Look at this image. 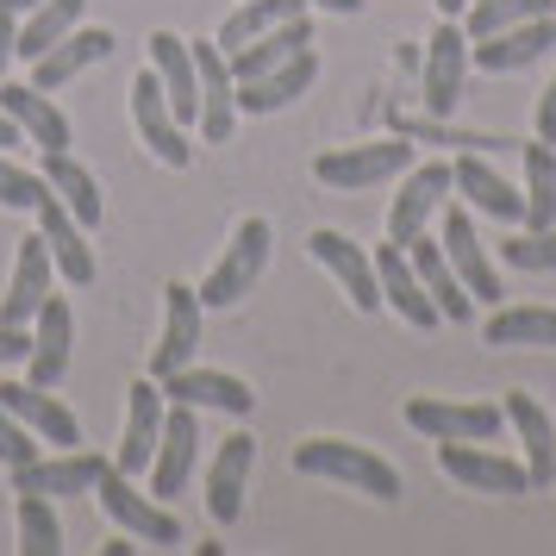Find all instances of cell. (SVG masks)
<instances>
[{
    "mask_svg": "<svg viewBox=\"0 0 556 556\" xmlns=\"http://www.w3.org/2000/svg\"><path fill=\"white\" fill-rule=\"evenodd\" d=\"M294 469L313 481H338V488H356L369 501H401V469L376 456L369 444H351V438H306L294 444Z\"/></svg>",
    "mask_w": 556,
    "mask_h": 556,
    "instance_id": "6da1fadb",
    "label": "cell"
},
{
    "mask_svg": "<svg viewBox=\"0 0 556 556\" xmlns=\"http://www.w3.org/2000/svg\"><path fill=\"white\" fill-rule=\"evenodd\" d=\"M413 169V138H376V144H338L313 156V181L331 194H363Z\"/></svg>",
    "mask_w": 556,
    "mask_h": 556,
    "instance_id": "7a4b0ae2",
    "label": "cell"
},
{
    "mask_svg": "<svg viewBox=\"0 0 556 556\" xmlns=\"http://www.w3.org/2000/svg\"><path fill=\"white\" fill-rule=\"evenodd\" d=\"M269 251H276V231H269V219H263V213L238 219L226 256H219V263L206 269V281L194 288L206 313H213V306H238V301H244V294L256 288V276L269 269Z\"/></svg>",
    "mask_w": 556,
    "mask_h": 556,
    "instance_id": "3957f363",
    "label": "cell"
},
{
    "mask_svg": "<svg viewBox=\"0 0 556 556\" xmlns=\"http://www.w3.org/2000/svg\"><path fill=\"white\" fill-rule=\"evenodd\" d=\"M406 426L419 431V438H431V444H444V438L488 444V438H501L506 406H494V401H438V394H419V401H406Z\"/></svg>",
    "mask_w": 556,
    "mask_h": 556,
    "instance_id": "277c9868",
    "label": "cell"
},
{
    "mask_svg": "<svg viewBox=\"0 0 556 556\" xmlns=\"http://www.w3.org/2000/svg\"><path fill=\"white\" fill-rule=\"evenodd\" d=\"M131 126H138V138H144V151L156 163H169V169H188L194 163V138H188V126H176L156 70H138L131 76Z\"/></svg>",
    "mask_w": 556,
    "mask_h": 556,
    "instance_id": "5b68a950",
    "label": "cell"
},
{
    "mask_svg": "<svg viewBox=\"0 0 556 556\" xmlns=\"http://www.w3.org/2000/svg\"><path fill=\"white\" fill-rule=\"evenodd\" d=\"M94 501L106 506V519L119 531H131L138 544H181V526H176V513H163V501H151V494H138V481L119 476V469H106L101 481H94Z\"/></svg>",
    "mask_w": 556,
    "mask_h": 556,
    "instance_id": "8992f818",
    "label": "cell"
},
{
    "mask_svg": "<svg viewBox=\"0 0 556 556\" xmlns=\"http://www.w3.org/2000/svg\"><path fill=\"white\" fill-rule=\"evenodd\" d=\"M201 331H206L201 294L188 281H169L163 288V338L151 344V376L163 381V376H176V369H188L194 351H201Z\"/></svg>",
    "mask_w": 556,
    "mask_h": 556,
    "instance_id": "52a82bcc",
    "label": "cell"
},
{
    "mask_svg": "<svg viewBox=\"0 0 556 556\" xmlns=\"http://www.w3.org/2000/svg\"><path fill=\"white\" fill-rule=\"evenodd\" d=\"M194 469H201V413L181 406V401H169V413H163V438H156V463H151V494L156 501L181 494V488L194 481Z\"/></svg>",
    "mask_w": 556,
    "mask_h": 556,
    "instance_id": "ba28073f",
    "label": "cell"
},
{
    "mask_svg": "<svg viewBox=\"0 0 556 556\" xmlns=\"http://www.w3.org/2000/svg\"><path fill=\"white\" fill-rule=\"evenodd\" d=\"M438 244H444V256H451L456 281L469 288V301H476V306H501V301H506L501 269L488 263V251H481V238H476V219H469L463 206L444 201V226H438Z\"/></svg>",
    "mask_w": 556,
    "mask_h": 556,
    "instance_id": "9c48e42d",
    "label": "cell"
},
{
    "mask_svg": "<svg viewBox=\"0 0 556 556\" xmlns=\"http://www.w3.org/2000/svg\"><path fill=\"white\" fill-rule=\"evenodd\" d=\"M451 188H456L451 163H419V169H406L401 194L388 206V238H394V244H413V238L431 226V213H444Z\"/></svg>",
    "mask_w": 556,
    "mask_h": 556,
    "instance_id": "30bf717a",
    "label": "cell"
},
{
    "mask_svg": "<svg viewBox=\"0 0 556 556\" xmlns=\"http://www.w3.org/2000/svg\"><path fill=\"white\" fill-rule=\"evenodd\" d=\"M438 469H444L456 488H476V494H531L526 463L494 456V451H481V444H463V438H444V444H438Z\"/></svg>",
    "mask_w": 556,
    "mask_h": 556,
    "instance_id": "8fae6325",
    "label": "cell"
},
{
    "mask_svg": "<svg viewBox=\"0 0 556 556\" xmlns=\"http://www.w3.org/2000/svg\"><path fill=\"white\" fill-rule=\"evenodd\" d=\"M106 469H113V463H106V456H94V451H63V456H51V463H45V456H31V463H20V469H7V476H13V494H45V501H63V494H94V481L106 476Z\"/></svg>",
    "mask_w": 556,
    "mask_h": 556,
    "instance_id": "7c38bea8",
    "label": "cell"
},
{
    "mask_svg": "<svg viewBox=\"0 0 556 556\" xmlns=\"http://www.w3.org/2000/svg\"><path fill=\"white\" fill-rule=\"evenodd\" d=\"M463 76H469V31L456 26V20H444L426 45V94H419V101H426L431 119H451L456 113Z\"/></svg>",
    "mask_w": 556,
    "mask_h": 556,
    "instance_id": "4fadbf2b",
    "label": "cell"
},
{
    "mask_svg": "<svg viewBox=\"0 0 556 556\" xmlns=\"http://www.w3.org/2000/svg\"><path fill=\"white\" fill-rule=\"evenodd\" d=\"M163 413H169V401H163L156 376H144L126 394V438H119V456H113V469H119V476H131V481L151 476L156 438H163Z\"/></svg>",
    "mask_w": 556,
    "mask_h": 556,
    "instance_id": "5bb4252c",
    "label": "cell"
},
{
    "mask_svg": "<svg viewBox=\"0 0 556 556\" xmlns=\"http://www.w3.org/2000/svg\"><path fill=\"white\" fill-rule=\"evenodd\" d=\"M0 406L26 431H38V444H56V451H76L81 444V419L56 401L51 388H38V381H0Z\"/></svg>",
    "mask_w": 556,
    "mask_h": 556,
    "instance_id": "9a60e30c",
    "label": "cell"
},
{
    "mask_svg": "<svg viewBox=\"0 0 556 556\" xmlns=\"http://www.w3.org/2000/svg\"><path fill=\"white\" fill-rule=\"evenodd\" d=\"M251 469H256V438L251 431H231L226 444L213 451V463H206V513H213V526H238Z\"/></svg>",
    "mask_w": 556,
    "mask_h": 556,
    "instance_id": "2e32d148",
    "label": "cell"
},
{
    "mask_svg": "<svg viewBox=\"0 0 556 556\" xmlns=\"http://www.w3.org/2000/svg\"><path fill=\"white\" fill-rule=\"evenodd\" d=\"M376 288H381V306H394L413 331H438L444 319H438V306H431L426 281H419V269H413V256H406V244H381L376 251Z\"/></svg>",
    "mask_w": 556,
    "mask_h": 556,
    "instance_id": "e0dca14e",
    "label": "cell"
},
{
    "mask_svg": "<svg viewBox=\"0 0 556 556\" xmlns=\"http://www.w3.org/2000/svg\"><path fill=\"white\" fill-rule=\"evenodd\" d=\"M51 288H56V263H51L45 231H38V238H20L13 276H7V294H0V326H31V313L45 306Z\"/></svg>",
    "mask_w": 556,
    "mask_h": 556,
    "instance_id": "ac0fdd59",
    "label": "cell"
},
{
    "mask_svg": "<svg viewBox=\"0 0 556 556\" xmlns=\"http://www.w3.org/2000/svg\"><path fill=\"white\" fill-rule=\"evenodd\" d=\"M306 251H313V256H319V263L331 269V281H338V288L351 294L356 313H376V306H381V288H376V256L363 251V244H351L344 231L319 226L313 238H306Z\"/></svg>",
    "mask_w": 556,
    "mask_h": 556,
    "instance_id": "d6986e66",
    "label": "cell"
},
{
    "mask_svg": "<svg viewBox=\"0 0 556 556\" xmlns=\"http://www.w3.org/2000/svg\"><path fill=\"white\" fill-rule=\"evenodd\" d=\"M70 338H76V319H70V301L63 294H45V306L31 313V351H26V381L38 388H56V381L70 376Z\"/></svg>",
    "mask_w": 556,
    "mask_h": 556,
    "instance_id": "ffe728a7",
    "label": "cell"
},
{
    "mask_svg": "<svg viewBox=\"0 0 556 556\" xmlns=\"http://www.w3.org/2000/svg\"><path fill=\"white\" fill-rule=\"evenodd\" d=\"M163 388V401H181V406H194V413H231V419H251L256 413V394L244 388L238 376H226V369H176V376H163L156 381Z\"/></svg>",
    "mask_w": 556,
    "mask_h": 556,
    "instance_id": "44dd1931",
    "label": "cell"
},
{
    "mask_svg": "<svg viewBox=\"0 0 556 556\" xmlns=\"http://www.w3.org/2000/svg\"><path fill=\"white\" fill-rule=\"evenodd\" d=\"M151 70L163 81V101L176 126H201V76H194V45L176 31H151Z\"/></svg>",
    "mask_w": 556,
    "mask_h": 556,
    "instance_id": "7402d4cb",
    "label": "cell"
},
{
    "mask_svg": "<svg viewBox=\"0 0 556 556\" xmlns=\"http://www.w3.org/2000/svg\"><path fill=\"white\" fill-rule=\"evenodd\" d=\"M551 45H556V13H544V20L506 26V31H494V38H469V63L488 70V76H513V70L538 63Z\"/></svg>",
    "mask_w": 556,
    "mask_h": 556,
    "instance_id": "603a6c76",
    "label": "cell"
},
{
    "mask_svg": "<svg viewBox=\"0 0 556 556\" xmlns=\"http://www.w3.org/2000/svg\"><path fill=\"white\" fill-rule=\"evenodd\" d=\"M113 45H119V38H113L106 26H76L70 38H56L45 56H31V88H45V94H51V88H63V81H76L81 70L106 63Z\"/></svg>",
    "mask_w": 556,
    "mask_h": 556,
    "instance_id": "cb8c5ba5",
    "label": "cell"
},
{
    "mask_svg": "<svg viewBox=\"0 0 556 556\" xmlns=\"http://www.w3.org/2000/svg\"><path fill=\"white\" fill-rule=\"evenodd\" d=\"M38 213V231H45V244H51V263L56 276L70 281V288H88V281L101 276V263H94V244H88V231L63 213V201L56 194H45V201L31 206Z\"/></svg>",
    "mask_w": 556,
    "mask_h": 556,
    "instance_id": "d4e9b609",
    "label": "cell"
},
{
    "mask_svg": "<svg viewBox=\"0 0 556 556\" xmlns=\"http://www.w3.org/2000/svg\"><path fill=\"white\" fill-rule=\"evenodd\" d=\"M194 76H201V138L206 144H226L238 126V81L219 45H194Z\"/></svg>",
    "mask_w": 556,
    "mask_h": 556,
    "instance_id": "484cf974",
    "label": "cell"
},
{
    "mask_svg": "<svg viewBox=\"0 0 556 556\" xmlns=\"http://www.w3.org/2000/svg\"><path fill=\"white\" fill-rule=\"evenodd\" d=\"M313 81H319V51L306 45L301 56H288V63H276V70L238 81V113H281L288 101H301Z\"/></svg>",
    "mask_w": 556,
    "mask_h": 556,
    "instance_id": "4316f807",
    "label": "cell"
},
{
    "mask_svg": "<svg viewBox=\"0 0 556 556\" xmlns=\"http://www.w3.org/2000/svg\"><path fill=\"white\" fill-rule=\"evenodd\" d=\"M406 256H413V269H419V281H426V294H431V306H438V319H444V326H469V319H476V301H469V288L456 281L444 244L419 231V238L406 244Z\"/></svg>",
    "mask_w": 556,
    "mask_h": 556,
    "instance_id": "83f0119b",
    "label": "cell"
},
{
    "mask_svg": "<svg viewBox=\"0 0 556 556\" xmlns=\"http://www.w3.org/2000/svg\"><path fill=\"white\" fill-rule=\"evenodd\" d=\"M45 188L63 201V213H70L81 231H101V226H106V194H101V181L88 176V163H76L70 151H45Z\"/></svg>",
    "mask_w": 556,
    "mask_h": 556,
    "instance_id": "f1b7e54d",
    "label": "cell"
},
{
    "mask_svg": "<svg viewBox=\"0 0 556 556\" xmlns=\"http://www.w3.org/2000/svg\"><path fill=\"white\" fill-rule=\"evenodd\" d=\"M456 194L476 206V213L501 219V226H526V194H519V188H513L494 163H481L476 151L456 156Z\"/></svg>",
    "mask_w": 556,
    "mask_h": 556,
    "instance_id": "f546056e",
    "label": "cell"
},
{
    "mask_svg": "<svg viewBox=\"0 0 556 556\" xmlns=\"http://www.w3.org/2000/svg\"><path fill=\"white\" fill-rule=\"evenodd\" d=\"M0 113H13V126L26 131V144L38 151H70V119L56 113V101L31 81H0Z\"/></svg>",
    "mask_w": 556,
    "mask_h": 556,
    "instance_id": "4dcf8cb0",
    "label": "cell"
},
{
    "mask_svg": "<svg viewBox=\"0 0 556 556\" xmlns=\"http://www.w3.org/2000/svg\"><path fill=\"white\" fill-rule=\"evenodd\" d=\"M506 419L519 426V444H526V476H531V494L556 488V426L551 413L531 401V394H506Z\"/></svg>",
    "mask_w": 556,
    "mask_h": 556,
    "instance_id": "1f68e13d",
    "label": "cell"
},
{
    "mask_svg": "<svg viewBox=\"0 0 556 556\" xmlns=\"http://www.w3.org/2000/svg\"><path fill=\"white\" fill-rule=\"evenodd\" d=\"M306 45H313V26H306V13H301V20H288V26L251 38L244 51H231V56H226V63H231V81L263 76V70H276V63H288V56H301Z\"/></svg>",
    "mask_w": 556,
    "mask_h": 556,
    "instance_id": "d6a6232c",
    "label": "cell"
},
{
    "mask_svg": "<svg viewBox=\"0 0 556 556\" xmlns=\"http://www.w3.org/2000/svg\"><path fill=\"white\" fill-rule=\"evenodd\" d=\"M81 13H88V0H45V7H31L20 13V31H13V56H45L56 38H70L81 26Z\"/></svg>",
    "mask_w": 556,
    "mask_h": 556,
    "instance_id": "836d02e7",
    "label": "cell"
},
{
    "mask_svg": "<svg viewBox=\"0 0 556 556\" xmlns=\"http://www.w3.org/2000/svg\"><path fill=\"white\" fill-rule=\"evenodd\" d=\"M488 344H526V351H556V306H501L488 326H481Z\"/></svg>",
    "mask_w": 556,
    "mask_h": 556,
    "instance_id": "e575fe53",
    "label": "cell"
},
{
    "mask_svg": "<svg viewBox=\"0 0 556 556\" xmlns=\"http://www.w3.org/2000/svg\"><path fill=\"white\" fill-rule=\"evenodd\" d=\"M301 13H313L306 0H244V7L231 13L226 26H219V38H213V45H219V51L231 56V51H244L251 38H263V31L288 26V20H301Z\"/></svg>",
    "mask_w": 556,
    "mask_h": 556,
    "instance_id": "d590c367",
    "label": "cell"
},
{
    "mask_svg": "<svg viewBox=\"0 0 556 556\" xmlns=\"http://www.w3.org/2000/svg\"><path fill=\"white\" fill-rule=\"evenodd\" d=\"M556 226V144H526V231Z\"/></svg>",
    "mask_w": 556,
    "mask_h": 556,
    "instance_id": "8d00e7d4",
    "label": "cell"
},
{
    "mask_svg": "<svg viewBox=\"0 0 556 556\" xmlns=\"http://www.w3.org/2000/svg\"><path fill=\"white\" fill-rule=\"evenodd\" d=\"M544 13H556V0H469L456 26L469 31V38H494V31H506V26L544 20Z\"/></svg>",
    "mask_w": 556,
    "mask_h": 556,
    "instance_id": "74e56055",
    "label": "cell"
},
{
    "mask_svg": "<svg viewBox=\"0 0 556 556\" xmlns=\"http://www.w3.org/2000/svg\"><path fill=\"white\" fill-rule=\"evenodd\" d=\"M20 551L26 556H63V526L45 494H20Z\"/></svg>",
    "mask_w": 556,
    "mask_h": 556,
    "instance_id": "f35d334b",
    "label": "cell"
},
{
    "mask_svg": "<svg viewBox=\"0 0 556 556\" xmlns=\"http://www.w3.org/2000/svg\"><path fill=\"white\" fill-rule=\"evenodd\" d=\"M394 131L413 138V144H463V151H494L501 144V138H481V131H456L451 119H431V113H401Z\"/></svg>",
    "mask_w": 556,
    "mask_h": 556,
    "instance_id": "ab89813d",
    "label": "cell"
},
{
    "mask_svg": "<svg viewBox=\"0 0 556 556\" xmlns=\"http://www.w3.org/2000/svg\"><path fill=\"white\" fill-rule=\"evenodd\" d=\"M501 256H506V269H526V276H551V269H556V226L506 238Z\"/></svg>",
    "mask_w": 556,
    "mask_h": 556,
    "instance_id": "60d3db41",
    "label": "cell"
},
{
    "mask_svg": "<svg viewBox=\"0 0 556 556\" xmlns=\"http://www.w3.org/2000/svg\"><path fill=\"white\" fill-rule=\"evenodd\" d=\"M45 194H51L45 176H31V169H20V163H7V156H0V206H7V213H31Z\"/></svg>",
    "mask_w": 556,
    "mask_h": 556,
    "instance_id": "b9f144b4",
    "label": "cell"
},
{
    "mask_svg": "<svg viewBox=\"0 0 556 556\" xmlns=\"http://www.w3.org/2000/svg\"><path fill=\"white\" fill-rule=\"evenodd\" d=\"M31 456H38V431H26L7 406H0V463L20 469V463H31Z\"/></svg>",
    "mask_w": 556,
    "mask_h": 556,
    "instance_id": "7bdbcfd3",
    "label": "cell"
},
{
    "mask_svg": "<svg viewBox=\"0 0 556 556\" xmlns=\"http://www.w3.org/2000/svg\"><path fill=\"white\" fill-rule=\"evenodd\" d=\"M26 351H31V326H0V369L26 363Z\"/></svg>",
    "mask_w": 556,
    "mask_h": 556,
    "instance_id": "ee69618b",
    "label": "cell"
},
{
    "mask_svg": "<svg viewBox=\"0 0 556 556\" xmlns=\"http://www.w3.org/2000/svg\"><path fill=\"white\" fill-rule=\"evenodd\" d=\"M538 138H551L556 144V81L538 94Z\"/></svg>",
    "mask_w": 556,
    "mask_h": 556,
    "instance_id": "f6af8a7d",
    "label": "cell"
},
{
    "mask_svg": "<svg viewBox=\"0 0 556 556\" xmlns=\"http://www.w3.org/2000/svg\"><path fill=\"white\" fill-rule=\"evenodd\" d=\"M13 31H20V13L0 7V81H7V56H13Z\"/></svg>",
    "mask_w": 556,
    "mask_h": 556,
    "instance_id": "bcb514c9",
    "label": "cell"
},
{
    "mask_svg": "<svg viewBox=\"0 0 556 556\" xmlns=\"http://www.w3.org/2000/svg\"><path fill=\"white\" fill-rule=\"evenodd\" d=\"M13 144H26V131L13 126V113H0V151H13Z\"/></svg>",
    "mask_w": 556,
    "mask_h": 556,
    "instance_id": "7dc6e473",
    "label": "cell"
},
{
    "mask_svg": "<svg viewBox=\"0 0 556 556\" xmlns=\"http://www.w3.org/2000/svg\"><path fill=\"white\" fill-rule=\"evenodd\" d=\"M306 7H326V13H363V0H306Z\"/></svg>",
    "mask_w": 556,
    "mask_h": 556,
    "instance_id": "c3c4849f",
    "label": "cell"
},
{
    "mask_svg": "<svg viewBox=\"0 0 556 556\" xmlns=\"http://www.w3.org/2000/svg\"><path fill=\"white\" fill-rule=\"evenodd\" d=\"M463 7H469V0H438V13H444V20H463Z\"/></svg>",
    "mask_w": 556,
    "mask_h": 556,
    "instance_id": "681fc988",
    "label": "cell"
},
{
    "mask_svg": "<svg viewBox=\"0 0 556 556\" xmlns=\"http://www.w3.org/2000/svg\"><path fill=\"white\" fill-rule=\"evenodd\" d=\"M7 13H31V7H45V0H0Z\"/></svg>",
    "mask_w": 556,
    "mask_h": 556,
    "instance_id": "f907efd6",
    "label": "cell"
}]
</instances>
